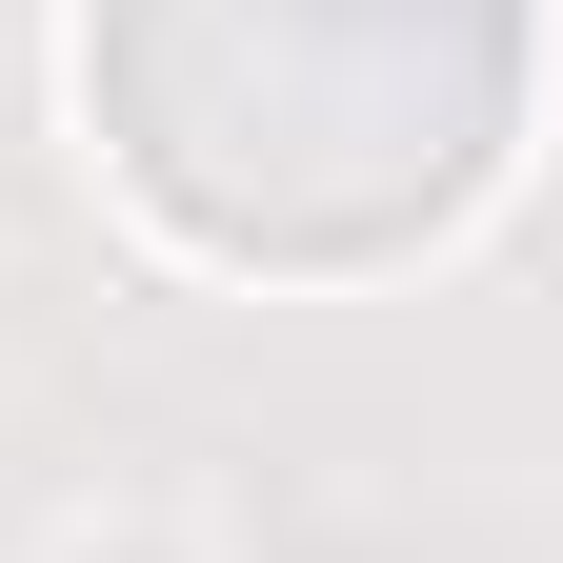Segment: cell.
Returning a JSON list of instances; mask_svg holds the SVG:
<instances>
[{
    "instance_id": "obj_1",
    "label": "cell",
    "mask_w": 563,
    "mask_h": 563,
    "mask_svg": "<svg viewBox=\"0 0 563 563\" xmlns=\"http://www.w3.org/2000/svg\"><path fill=\"white\" fill-rule=\"evenodd\" d=\"M81 81L121 101V162L181 242L363 262L504 162L523 21L504 0H101Z\"/></svg>"
}]
</instances>
